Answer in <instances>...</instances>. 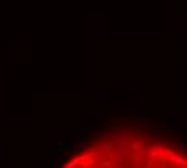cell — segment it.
Here are the masks:
<instances>
[{"label":"cell","instance_id":"6da1fadb","mask_svg":"<svg viewBox=\"0 0 187 168\" xmlns=\"http://www.w3.org/2000/svg\"><path fill=\"white\" fill-rule=\"evenodd\" d=\"M177 121H181V124H187V118L185 116H179V118H176Z\"/></svg>","mask_w":187,"mask_h":168}]
</instances>
